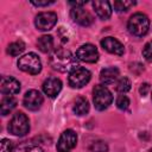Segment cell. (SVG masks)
Segmentation results:
<instances>
[{
	"label": "cell",
	"mask_w": 152,
	"mask_h": 152,
	"mask_svg": "<svg viewBox=\"0 0 152 152\" xmlns=\"http://www.w3.org/2000/svg\"><path fill=\"white\" fill-rule=\"evenodd\" d=\"M50 65L61 72H71L76 68H78L76 57L64 48L55 49L49 57Z\"/></svg>",
	"instance_id": "obj_1"
},
{
	"label": "cell",
	"mask_w": 152,
	"mask_h": 152,
	"mask_svg": "<svg viewBox=\"0 0 152 152\" xmlns=\"http://www.w3.org/2000/svg\"><path fill=\"white\" fill-rule=\"evenodd\" d=\"M127 28L131 34L135 37H142L148 32L150 28V20L146 14L144 13H134L131 15L127 23Z\"/></svg>",
	"instance_id": "obj_2"
},
{
	"label": "cell",
	"mask_w": 152,
	"mask_h": 152,
	"mask_svg": "<svg viewBox=\"0 0 152 152\" xmlns=\"http://www.w3.org/2000/svg\"><path fill=\"white\" fill-rule=\"evenodd\" d=\"M17 65L20 70H23L27 74H31V75H37L42 70V62H40L39 57L33 52H28V53L21 56L18 59Z\"/></svg>",
	"instance_id": "obj_3"
},
{
	"label": "cell",
	"mask_w": 152,
	"mask_h": 152,
	"mask_svg": "<svg viewBox=\"0 0 152 152\" xmlns=\"http://www.w3.org/2000/svg\"><path fill=\"white\" fill-rule=\"evenodd\" d=\"M8 131L13 134V135H17V137H23L25 134L28 133L30 131V122H28V118L21 113V112H18L15 113L11 121H10V125H8Z\"/></svg>",
	"instance_id": "obj_4"
},
{
	"label": "cell",
	"mask_w": 152,
	"mask_h": 152,
	"mask_svg": "<svg viewBox=\"0 0 152 152\" xmlns=\"http://www.w3.org/2000/svg\"><path fill=\"white\" fill-rule=\"evenodd\" d=\"M93 101L97 110H104L110 106L113 101V96L107 87L99 84V86H95L93 90Z\"/></svg>",
	"instance_id": "obj_5"
},
{
	"label": "cell",
	"mask_w": 152,
	"mask_h": 152,
	"mask_svg": "<svg viewBox=\"0 0 152 152\" xmlns=\"http://www.w3.org/2000/svg\"><path fill=\"white\" fill-rule=\"evenodd\" d=\"M90 77H91V74L88 69L78 66L75 70H72L71 72H69L68 81L72 88H82L90 81Z\"/></svg>",
	"instance_id": "obj_6"
},
{
	"label": "cell",
	"mask_w": 152,
	"mask_h": 152,
	"mask_svg": "<svg viewBox=\"0 0 152 152\" xmlns=\"http://www.w3.org/2000/svg\"><path fill=\"white\" fill-rule=\"evenodd\" d=\"M77 142V135L72 129L64 131L57 142V151L58 152H70Z\"/></svg>",
	"instance_id": "obj_7"
},
{
	"label": "cell",
	"mask_w": 152,
	"mask_h": 152,
	"mask_svg": "<svg viewBox=\"0 0 152 152\" xmlns=\"http://www.w3.org/2000/svg\"><path fill=\"white\" fill-rule=\"evenodd\" d=\"M57 23V14L53 12H42L36 15L34 25L40 31L51 30Z\"/></svg>",
	"instance_id": "obj_8"
},
{
	"label": "cell",
	"mask_w": 152,
	"mask_h": 152,
	"mask_svg": "<svg viewBox=\"0 0 152 152\" xmlns=\"http://www.w3.org/2000/svg\"><path fill=\"white\" fill-rule=\"evenodd\" d=\"M76 57L86 63H95L99 59V51L93 44H83L77 49Z\"/></svg>",
	"instance_id": "obj_9"
},
{
	"label": "cell",
	"mask_w": 152,
	"mask_h": 152,
	"mask_svg": "<svg viewBox=\"0 0 152 152\" xmlns=\"http://www.w3.org/2000/svg\"><path fill=\"white\" fill-rule=\"evenodd\" d=\"M23 103L30 110H38L43 104V95L36 89L27 90L24 95Z\"/></svg>",
	"instance_id": "obj_10"
},
{
	"label": "cell",
	"mask_w": 152,
	"mask_h": 152,
	"mask_svg": "<svg viewBox=\"0 0 152 152\" xmlns=\"http://www.w3.org/2000/svg\"><path fill=\"white\" fill-rule=\"evenodd\" d=\"M70 17L75 23L82 26H89L94 20L93 15L83 7H72L70 11Z\"/></svg>",
	"instance_id": "obj_11"
},
{
	"label": "cell",
	"mask_w": 152,
	"mask_h": 152,
	"mask_svg": "<svg viewBox=\"0 0 152 152\" xmlns=\"http://www.w3.org/2000/svg\"><path fill=\"white\" fill-rule=\"evenodd\" d=\"M0 90L2 94L13 95L20 91V83L12 76H2L0 82Z\"/></svg>",
	"instance_id": "obj_12"
},
{
	"label": "cell",
	"mask_w": 152,
	"mask_h": 152,
	"mask_svg": "<svg viewBox=\"0 0 152 152\" xmlns=\"http://www.w3.org/2000/svg\"><path fill=\"white\" fill-rule=\"evenodd\" d=\"M101 46L108 51L109 53H114V55H118V56H121L124 55V51H125V48L124 45L115 38L113 37H106L101 40Z\"/></svg>",
	"instance_id": "obj_13"
},
{
	"label": "cell",
	"mask_w": 152,
	"mask_h": 152,
	"mask_svg": "<svg viewBox=\"0 0 152 152\" xmlns=\"http://www.w3.org/2000/svg\"><path fill=\"white\" fill-rule=\"evenodd\" d=\"M43 90L49 97H56L62 90V82L57 77H49L43 83Z\"/></svg>",
	"instance_id": "obj_14"
},
{
	"label": "cell",
	"mask_w": 152,
	"mask_h": 152,
	"mask_svg": "<svg viewBox=\"0 0 152 152\" xmlns=\"http://www.w3.org/2000/svg\"><path fill=\"white\" fill-rule=\"evenodd\" d=\"M94 11L96 13V15L102 19V20H107L108 18H110L112 15V7L108 1H93L91 2Z\"/></svg>",
	"instance_id": "obj_15"
},
{
	"label": "cell",
	"mask_w": 152,
	"mask_h": 152,
	"mask_svg": "<svg viewBox=\"0 0 152 152\" xmlns=\"http://www.w3.org/2000/svg\"><path fill=\"white\" fill-rule=\"evenodd\" d=\"M118 76H119V69L116 66H108L101 70L100 81L103 84H110L118 78Z\"/></svg>",
	"instance_id": "obj_16"
},
{
	"label": "cell",
	"mask_w": 152,
	"mask_h": 152,
	"mask_svg": "<svg viewBox=\"0 0 152 152\" xmlns=\"http://www.w3.org/2000/svg\"><path fill=\"white\" fill-rule=\"evenodd\" d=\"M15 106H17V100L13 96L11 95L4 96L0 103V112L2 115H7L10 112H12L15 108Z\"/></svg>",
	"instance_id": "obj_17"
},
{
	"label": "cell",
	"mask_w": 152,
	"mask_h": 152,
	"mask_svg": "<svg viewBox=\"0 0 152 152\" xmlns=\"http://www.w3.org/2000/svg\"><path fill=\"white\" fill-rule=\"evenodd\" d=\"M37 46L42 52H50L53 48V38L49 34H44L38 38Z\"/></svg>",
	"instance_id": "obj_18"
},
{
	"label": "cell",
	"mask_w": 152,
	"mask_h": 152,
	"mask_svg": "<svg viewBox=\"0 0 152 152\" xmlns=\"http://www.w3.org/2000/svg\"><path fill=\"white\" fill-rule=\"evenodd\" d=\"M74 112L77 115H86L89 112V102L84 97H77L74 103Z\"/></svg>",
	"instance_id": "obj_19"
},
{
	"label": "cell",
	"mask_w": 152,
	"mask_h": 152,
	"mask_svg": "<svg viewBox=\"0 0 152 152\" xmlns=\"http://www.w3.org/2000/svg\"><path fill=\"white\" fill-rule=\"evenodd\" d=\"M13 152H44V150L33 142H20L14 146Z\"/></svg>",
	"instance_id": "obj_20"
},
{
	"label": "cell",
	"mask_w": 152,
	"mask_h": 152,
	"mask_svg": "<svg viewBox=\"0 0 152 152\" xmlns=\"http://www.w3.org/2000/svg\"><path fill=\"white\" fill-rule=\"evenodd\" d=\"M25 50V44L24 42L21 40H17V42H13L8 45L7 48V53H10L11 56L15 57V56H19L23 51Z\"/></svg>",
	"instance_id": "obj_21"
},
{
	"label": "cell",
	"mask_w": 152,
	"mask_h": 152,
	"mask_svg": "<svg viewBox=\"0 0 152 152\" xmlns=\"http://www.w3.org/2000/svg\"><path fill=\"white\" fill-rule=\"evenodd\" d=\"M131 86H132L131 84V81L127 77H122L116 83V90L119 93H121V94H125V93H127L131 89Z\"/></svg>",
	"instance_id": "obj_22"
},
{
	"label": "cell",
	"mask_w": 152,
	"mask_h": 152,
	"mask_svg": "<svg viewBox=\"0 0 152 152\" xmlns=\"http://www.w3.org/2000/svg\"><path fill=\"white\" fill-rule=\"evenodd\" d=\"M135 5L134 1H114V8L116 12H126L127 10H129L131 7H133Z\"/></svg>",
	"instance_id": "obj_23"
},
{
	"label": "cell",
	"mask_w": 152,
	"mask_h": 152,
	"mask_svg": "<svg viewBox=\"0 0 152 152\" xmlns=\"http://www.w3.org/2000/svg\"><path fill=\"white\" fill-rule=\"evenodd\" d=\"M129 106V99L126 96V95H120L118 99H116V107L121 110H125L127 109Z\"/></svg>",
	"instance_id": "obj_24"
},
{
	"label": "cell",
	"mask_w": 152,
	"mask_h": 152,
	"mask_svg": "<svg viewBox=\"0 0 152 152\" xmlns=\"http://www.w3.org/2000/svg\"><path fill=\"white\" fill-rule=\"evenodd\" d=\"M90 150L93 152H106L108 150V146L103 141H94L90 146Z\"/></svg>",
	"instance_id": "obj_25"
},
{
	"label": "cell",
	"mask_w": 152,
	"mask_h": 152,
	"mask_svg": "<svg viewBox=\"0 0 152 152\" xmlns=\"http://www.w3.org/2000/svg\"><path fill=\"white\" fill-rule=\"evenodd\" d=\"M142 56L145 57L146 61L152 62V40H150L148 43L145 44V46L142 49Z\"/></svg>",
	"instance_id": "obj_26"
},
{
	"label": "cell",
	"mask_w": 152,
	"mask_h": 152,
	"mask_svg": "<svg viewBox=\"0 0 152 152\" xmlns=\"http://www.w3.org/2000/svg\"><path fill=\"white\" fill-rule=\"evenodd\" d=\"M13 144L8 139L1 140V152H13Z\"/></svg>",
	"instance_id": "obj_27"
},
{
	"label": "cell",
	"mask_w": 152,
	"mask_h": 152,
	"mask_svg": "<svg viewBox=\"0 0 152 152\" xmlns=\"http://www.w3.org/2000/svg\"><path fill=\"white\" fill-rule=\"evenodd\" d=\"M148 90H150V84H148V83H142V84L140 86V88H139V93H140L142 96H145V95L148 93Z\"/></svg>",
	"instance_id": "obj_28"
},
{
	"label": "cell",
	"mask_w": 152,
	"mask_h": 152,
	"mask_svg": "<svg viewBox=\"0 0 152 152\" xmlns=\"http://www.w3.org/2000/svg\"><path fill=\"white\" fill-rule=\"evenodd\" d=\"M55 1H31L32 5L34 6H49V5H52Z\"/></svg>",
	"instance_id": "obj_29"
},
{
	"label": "cell",
	"mask_w": 152,
	"mask_h": 152,
	"mask_svg": "<svg viewBox=\"0 0 152 152\" xmlns=\"http://www.w3.org/2000/svg\"><path fill=\"white\" fill-rule=\"evenodd\" d=\"M69 4L72 7H83V5H86V1H70Z\"/></svg>",
	"instance_id": "obj_30"
},
{
	"label": "cell",
	"mask_w": 152,
	"mask_h": 152,
	"mask_svg": "<svg viewBox=\"0 0 152 152\" xmlns=\"http://www.w3.org/2000/svg\"><path fill=\"white\" fill-rule=\"evenodd\" d=\"M150 152H152V148H151V150H150Z\"/></svg>",
	"instance_id": "obj_31"
},
{
	"label": "cell",
	"mask_w": 152,
	"mask_h": 152,
	"mask_svg": "<svg viewBox=\"0 0 152 152\" xmlns=\"http://www.w3.org/2000/svg\"><path fill=\"white\" fill-rule=\"evenodd\" d=\"M151 97H152V95H151Z\"/></svg>",
	"instance_id": "obj_32"
}]
</instances>
